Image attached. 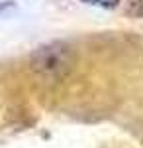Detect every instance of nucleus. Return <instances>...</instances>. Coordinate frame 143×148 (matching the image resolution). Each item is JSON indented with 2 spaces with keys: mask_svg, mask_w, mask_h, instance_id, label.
Segmentation results:
<instances>
[{
  "mask_svg": "<svg viewBox=\"0 0 143 148\" xmlns=\"http://www.w3.org/2000/svg\"><path fill=\"white\" fill-rule=\"evenodd\" d=\"M82 2L90 6H100V8H114V6H118L120 0H82Z\"/></svg>",
  "mask_w": 143,
  "mask_h": 148,
  "instance_id": "obj_2",
  "label": "nucleus"
},
{
  "mask_svg": "<svg viewBox=\"0 0 143 148\" xmlns=\"http://www.w3.org/2000/svg\"><path fill=\"white\" fill-rule=\"evenodd\" d=\"M33 67L43 75H59L69 67V51L65 46H45L33 56Z\"/></svg>",
  "mask_w": 143,
  "mask_h": 148,
  "instance_id": "obj_1",
  "label": "nucleus"
}]
</instances>
